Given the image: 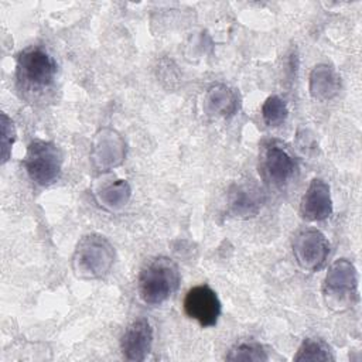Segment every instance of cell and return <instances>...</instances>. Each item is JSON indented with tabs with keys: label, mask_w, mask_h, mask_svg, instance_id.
Listing matches in <instances>:
<instances>
[{
	"label": "cell",
	"mask_w": 362,
	"mask_h": 362,
	"mask_svg": "<svg viewBox=\"0 0 362 362\" xmlns=\"http://www.w3.org/2000/svg\"><path fill=\"white\" fill-rule=\"evenodd\" d=\"M180 269L167 256H156L144 263L137 280L140 298L146 304L158 305L168 300L180 286Z\"/></svg>",
	"instance_id": "obj_1"
},
{
	"label": "cell",
	"mask_w": 362,
	"mask_h": 362,
	"mask_svg": "<svg viewBox=\"0 0 362 362\" xmlns=\"http://www.w3.org/2000/svg\"><path fill=\"white\" fill-rule=\"evenodd\" d=\"M115 262V249L110 242L98 233L83 236L75 249L72 269L82 279H99L109 273Z\"/></svg>",
	"instance_id": "obj_2"
},
{
	"label": "cell",
	"mask_w": 362,
	"mask_h": 362,
	"mask_svg": "<svg viewBox=\"0 0 362 362\" xmlns=\"http://www.w3.org/2000/svg\"><path fill=\"white\" fill-rule=\"evenodd\" d=\"M322 297L334 311H345L356 304L359 298L358 272L354 263L338 259L329 266L322 284Z\"/></svg>",
	"instance_id": "obj_3"
},
{
	"label": "cell",
	"mask_w": 362,
	"mask_h": 362,
	"mask_svg": "<svg viewBox=\"0 0 362 362\" xmlns=\"http://www.w3.org/2000/svg\"><path fill=\"white\" fill-rule=\"evenodd\" d=\"M57 62L40 47L24 49L17 58V82L21 90H45L55 78Z\"/></svg>",
	"instance_id": "obj_4"
},
{
	"label": "cell",
	"mask_w": 362,
	"mask_h": 362,
	"mask_svg": "<svg viewBox=\"0 0 362 362\" xmlns=\"http://www.w3.org/2000/svg\"><path fill=\"white\" fill-rule=\"evenodd\" d=\"M62 150L52 141L34 140L28 144L24 167L28 177L38 185L52 184L61 174Z\"/></svg>",
	"instance_id": "obj_5"
},
{
	"label": "cell",
	"mask_w": 362,
	"mask_h": 362,
	"mask_svg": "<svg viewBox=\"0 0 362 362\" xmlns=\"http://www.w3.org/2000/svg\"><path fill=\"white\" fill-rule=\"evenodd\" d=\"M296 160L288 148L279 140H266L260 146L259 171L264 181L273 187H284L294 175Z\"/></svg>",
	"instance_id": "obj_6"
},
{
	"label": "cell",
	"mask_w": 362,
	"mask_h": 362,
	"mask_svg": "<svg viewBox=\"0 0 362 362\" xmlns=\"http://www.w3.org/2000/svg\"><path fill=\"white\" fill-rule=\"evenodd\" d=\"M291 249L298 266L305 272L321 270L329 255V242L325 235L314 228L297 230L291 239Z\"/></svg>",
	"instance_id": "obj_7"
},
{
	"label": "cell",
	"mask_w": 362,
	"mask_h": 362,
	"mask_svg": "<svg viewBox=\"0 0 362 362\" xmlns=\"http://www.w3.org/2000/svg\"><path fill=\"white\" fill-rule=\"evenodd\" d=\"M184 311L201 327H214L218 322L222 305L216 293L209 286L199 284L187 291Z\"/></svg>",
	"instance_id": "obj_8"
},
{
	"label": "cell",
	"mask_w": 362,
	"mask_h": 362,
	"mask_svg": "<svg viewBox=\"0 0 362 362\" xmlns=\"http://www.w3.org/2000/svg\"><path fill=\"white\" fill-rule=\"evenodd\" d=\"M153 328L147 318H137L127 325L122 338L120 349L127 361H144L151 351Z\"/></svg>",
	"instance_id": "obj_9"
},
{
	"label": "cell",
	"mask_w": 362,
	"mask_h": 362,
	"mask_svg": "<svg viewBox=\"0 0 362 362\" xmlns=\"http://www.w3.org/2000/svg\"><path fill=\"white\" fill-rule=\"evenodd\" d=\"M300 214L307 221H324L332 214V199L329 185L321 180L314 178L308 184L300 201Z\"/></svg>",
	"instance_id": "obj_10"
},
{
	"label": "cell",
	"mask_w": 362,
	"mask_h": 362,
	"mask_svg": "<svg viewBox=\"0 0 362 362\" xmlns=\"http://www.w3.org/2000/svg\"><path fill=\"white\" fill-rule=\"evenodd\" d=\"M263 202L262 191L252 182L235 184L229 191V208L236 216L255 215Z\"/></svg>",
	"instance_id": "obj_11"
},
{
	"label": "cell",
	"mask_w": 362,
	"mask_h": 362,
	"mask_svg": "<svg viewBox=\"0 0 362 362\" xmlns=\"http://www.w3.org/2000/svg\"><path fill=\"white\" fill-rule=\"evenodd\" d=\"M205 105L209 113L228 117L233 116L239 109L238 93L223 83L212 85L205 96Z\"/></svg>",
	"instance_id": "obj_12"
},
{
	"label": "cell",
	"mask_w": 362,
	"mask_h": 362,
	"mask_svg": "<svg viewBox=\"0 0 362 362\" xmlns=\"http://www.w3.org/2000/svg\"><path fill=\"white\" fill-rule=\"evenodd\" d=\"M339 90V76L328 65H318L310 75V92L318 100L334 98Z\"/></svg>",
	"instance_id": "obj_13"
},
{
	"label": "cell",
	"mask_w": 362,
	"mask_h": 362,
	"mask_svg": "<svg viewBox=\"0 0 362 362\" xmlns=\"http://www.w3.org/2000/svg\"><path fill=\"white\" fill-rule=\"evenodd\" d=\"M332 351L329 346L318 338H305L296 356L294 361H334Z\"/></svg>",
	"instance_id": "obj_14"
},
{
	"label": "cell",
	"mask_w": 362,
	"mask_h": 362,
	"mask_svg": "<svg viewBox=\"0 0 362 362\" xmlns=\"http://www.w3.org/2000/svg\"><path fill=\"white\" fill-rule=\"evenodd\" d=\"M287 115H288V109L286 106V102L281 98L276 96V95L269 96L264 100L263 106H262L263 120L269 126H279V124H281L286 120Z\"/></svg>",
	"instance_id": "obj_15"
},
{
	"label": "cell",
	"mask_w": 362,
	"mask_h": 362,
	"mask_svg": "<svg viewBox=\"0 0 362 362\" xmlns=\"http://www.w3.org/2000/svg\"><path fill=\"white\" fill-rule=\"evenodd\" d=\"M228 361H267L266 351L257 342H240L226 355Z\"/></svg>",
	"instance_id": "obj_16"
},
{
	"label": "cell",
	"mask_w": 362,
	"mask_h": 362,
	"mask_svg": "<svg viewBox=\"0 0 362 362\" xmlns=\"http://www.w3.org/2000/svg\"><path fill=\"white\" fill-rule=\"evenodd\" d=\"M1 157H3V163H6L8 160L10 156V150L11 146L14 143L16 139V130L13 126V122L3 113L1 115Z\"/></svg>",
	"instance_id": "obj_17"
}]
</instances>
